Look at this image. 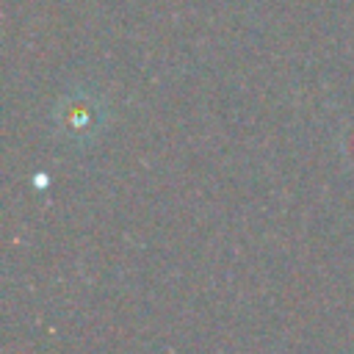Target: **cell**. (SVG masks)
Masks as SVG:
<instances>
[{"mask_svg": "<svg viewBox=\"0 0 354 354\" xmlns=\"http://www.w3.org/2000/svg\"><path fill=\"white\" fill-rule=\"evenodd\" d=\"M55 119H58V130L69 141H88L102 127L105 111L94 97L75 94L61 102V108L55 111Z\"/></svg>", "mask_w": 354, "mask_h": 354, "instance_id": "1", "label": "cell"}]
</instances>
